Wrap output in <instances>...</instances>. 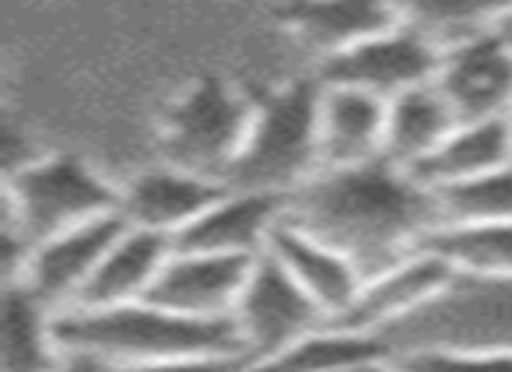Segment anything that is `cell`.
Wrapping results in <instances>:
<instances>
[{
    "label": "cell",
    "instance_id": "obj_4",
    "mask_svg": "<svg viewBox=\"0 0 512 372\" xmlns=\"http://www.w3.org/2000/svg\"><path fill=\"white\" fill-rule=\"evenodd\" d=\"M120 186H109L85 158L39 155L4 183V232L39 246L43 239L116 215Z\"/></svg>",
    "mask_w": 512,
    "mask_h": 372
},
{
    "label": "cell",
    "instance_id": "obj_23",
    "mask_svg": "<svg viewBox=\"0 0 512 372\" xmlns=\"http://www.w3.org/2000/svg\"><path fill=\"white\" fill-rule=\"evenodd\" d=\"M425 250L460 278H512V218L502 222H442Z\"/></svg>",
    "mask_w": 512,
    "mask_h": 372
},
{
    "label": "cell",
    "instance_id": "obj_24",
    "mask_svg": "<svg viewBox=\"0 0 512 372\" xmlns=\"http://www.w3.org/2000/svg\"><path fill=\"white\" fill-rule=\"evenodd\" d=\"M376 358H393L390 344L376 334H362V330H348L341 323H323V327L309 330L285 351H278L267 362L246 365L249 372H337L344 365L355 362H376Z\"/></svg>",
    "mask_w": 512,
    "mask_h": 372
},
{
    "label": "cell",
    "instance_id": "obj_21",
    "mask_svg": "<svg viewBox=\"0 0 512 372\" xmlns=\"http://www.w3.org/2000/svg\"><path fill=\"white\" fill-rule=\"evenodd\" d=\"M64 358L57 337V309L29 292L18 281H8L4 306V372H53Z\"/></svg>",
    "mask_w": 512,
    "mask_h": 372
},
{
    "label": "cell",
    "instance_id": "obj_5",
    "mask_svg": "<svg viewBox=\"0 0 512 372\" xmlns=\"http://www.w3.org/2000/svg\"><path fill=\"white\" fill-rule=\"evenodd\" d=\"M393 358L407 351H512V278H460L421 313L386 334Z\"/></svg>",
    "mask_w": 512,
    "mask_h": 372
},
{
    "label": "cell",
    "instance_id": "obj_17",
    "mask_svg": "<svg viewBox=\"0 0 512 372\" xmlns=\"http://www.w3.org/2000/svg\"><path fill=\"white\" fill-rule=\"evenodd\" d=\"M386 102L344 85H323L320 158L323 169H348L383 158ZM320 169V172H323Z\"/></svg>",
    "mask_w": 512,
    "mask_h": 372
},
{
    "label": "cell",
    "instance_id": "obj_1",
    "mask_svg": "<svg viewBox=\"0 0 512 372\" xmlns=\"http://www.w3.org/2000/svg\"><path fill=\"white\" fill-rule=\"evenodd\" d=\"M288 218L369 274L393 267L425 246L442 225L435 190L414 172L372 158L348 169H323L288 197Z\"/></svg>",
    "mask_w": 512,
    "mask_h": 372
},
{
    "label": "cell",
    "instance_id": "obj_19",
    "mask_svg": "<svg viewBox=\"0 0 512 372\" xmlns=\"http://www.w3.org/2000/svg\"><path fill=\"white\" fill-rule=\"evenodd\" d=\"M505 162H512V116L456 123L453 134L411 172L428 190L439 194L449 186L470 183V179L484 176Z\"/></svg>",
    "mask_w": 512,
    "mask_h": 372
},
{
    "label": "cell",
    "instance_id": "obj_9",
    "mask_svg": "<svg viewBox=\"0 0 512 372\" xmlns=\"http://www.w3.org/2000/svg\"><path fill=\"white\" fill-rule=\"evenodd\" d=\"M127 229V222L116 215L95 218L78 229H67L60 236L43 239L39 246H32L29 260H25L18 285L29 288L36 299H43L50 309L64 313L74 309L85 295L88 281L95 278L102 257L109 253V246L116 243V236Z\"/></svg>",
    "mask_w": 512,
    "mask_h": 372
},
{
    "label": "cell",
    "instance_id": "obj_7",
    "mask_svg": "<svg viewBox=\"0 0 512 372\" xmlns=\"http://www.w3.org/2000/svg\"><path fill=\"white\" fill-rule=\"evenodd\" d=\"M232 323L242 344V358L246 365H256L330 320L271 253H260L249 267Z\"/></svg>",
    "mask_w": 512,
    "mask_h": 372
},
{
    "label": "cell",
    "instance_id": "obj_22",
    "mask_svg": "<svg viewBox=\"0 0 512 372\" xmlns=\"http://www.w3.org/2000/svg\"><path fill=\"white\" fill-rule=\"evenodd\" d=\"M397 25H407L439 50L495 32L512 15V0H393Z\"/></svg>",
    "mask_w": 512,
    "mask_h": 372
},
{
    "label": "cell",
    "instance_id": "obj_32",
    "mask_svg": "<svg viewBox=\"0 0 512 372\" xmlns=\"http://www.w3.org/2000/svg\"><path fill=\"white\" fill-rule=\"evenodd\" d=\"M246 372H249V369H246Z\"/></svg>",
    "mask_w": 512,
    "mask_h": 372
},
{
    "label": "cell",
    "instance_id": "obj_26",
    "mask_svg": "<svg viewBox=\"0 0 512 372\" xmlns=\"http://www.w3.org/2000/svg\"><path fill=\"white\" fill-rule=\"evenodd\" d=\"M414 372H512V351H453L428 348L397 355Z\"/></svg>",
    "mask_w": 512,
    "mask_h": 372
},
{
    "label": "cell",
    "instance_id": "obj_14",
    "mask_svg": "<svg viewBox=\"0 0 512 372\" xmlns=\"http://www.w3.org/2000/svg\"><path fill=\"white\" fill-rule=\"evenodd\" d=\"M253 260L172 250L148 299L193 320H232Z\"/></svg>",
    "mask_w": 512,
    "mask_h": 372
},
{
    "label": "cell",
    "instance_id": "obj_27",
    "mask_svg": "<svg viewBox=\"0 0 512 372\" xmlns=\"http://www.w3.org/2000/svg\"><path fill=\"white\" fill-rule=\"evenodd\" d=\"M116 372H246V362L235 355H190V358H169V362L151 365H130Z\"/></svg>",
    "mask_w": 512,
    "mask_h": 372
},
{
    "label": "cell",
    "instance_id": "obj_3",
    "mask_svg": "<svg viewBox=\"0 0 512 372\" xmlns=\"http://www.w3.org/2000/svg\"><path fill=\"white\" fill-rule=\"evenodd\" d=\"M320 78L288 81L253 102L246 141L235 155L225 186L292 197L323 169L320 158Z\"/></svg>",
    "mask_w": 512,
    "mask_h": 372
},
{
    "label": "cell",
    "instance_id": "obj_15",
    "mask_svg": "<svg viewBox=\"0 0 512 372\" xmlns=\"http://www.w3.org/2000/svg\"><path fill=\"white\" fill-rule=\"evenodd\" d=\"M267 253L306 288V295L327 313V320L344 316V309L355 302L365 274L351 257H344L337 246L323 243L320 236L306 232L285 215V222L274 229Z\"/></svg>",
    "mask_w": 512,
    "mask_h": 372
},
{
    "label": "cell",
    "instance_id": "obj_28",
    "mask_svg": "<svg viewBox=\"0 0 512 372\" xmlns=\"http://www.w3.org/2000/svg\"><path fill=\"white\" fill-rule=\"evenodd\" d=\"M53 372H116V369L109 362H102V358L85 355V351H64V358H60V365Z\"/></svg>",
    "mask_w": 512,
    "mask_h": 372
},
{
    "label": "cell",
    "instance_id": "obj_16",
    "mask_svg": "<svg viewBox=\"0 0 512 372\" xmlns=\"http://www.w3.org/2000/svg\"><path fill=\"white\" fill-rule=\"evenodd\" d=\"M281 22L316 57V64L397 25L393 0H292Z\"/></svg>",
    "mask_w": 512,
    "mask_h": 372
},
{
    "label": "cell",
    "instance_id": "obj_30",
    "mask_svg": "<svg viewBox=\"0 0 512 372\" xmlns=\"http://www.w3.org/2000/svg\"><path fill=\"white\" fill-rule=\"evenodd\" d=\"M383 372H414V369H407V365L400 362V358H390V365H386Z\"/></svg>",
    "mask_w": 512,
    "mask_h": 372
},
{
    "label": "cell",
    "instance_id": "obj_25",
    "mask_svg": "<svg viewBox=\"0 0 512 372\" xmlns=\"http://www.w3.org/2000/svg\"><path fill=\"white\" fill-rule=\"evenodd\" d=\"M442 222H502L512 218V162L470 179V183L439 190Z\"/></svg>",
    "mask_w": 512,
    "mask_h": 372
},
{
    "label": "cell",
    "instance_id": "obj_12",
    "mask_svg": "<svg viewBox=\"0 0 512 372\" xmlns=\"http://www.w3.org/2000/svg\"><path fill=\"white\" fill-rule=\"evenodd\" d=\"M225 194V183L200 172L179 169V165H158L144 169L120 186V218L134 229L158 232L176 243L218 197Z\"/></svg>",
    "mask_w": 512,
    "mask_h": 372
},
{
    "label": "cell",
    "instance_id": "obj_11",
    "mask_svg": "<svg viewBox=\"0 0 512 372\" xmlns=\"http://www.w3.org/2000/svg\"><path fill=\"white\" fill-rule=\"evenodd\" d=\"M432 85L460 123L512 116V43L495 29L442 50Z\"/></svg>",
    "mask_w": 512,
    "mask_h": 372
},
{
    "label": "cell",
    "instance_id": "obj_6",
    "mask_svg": "<svg viewBox=\"0 0 512 372\" xmlns=\"http://www.w3.org/2000/svg\"><path fill=\"white\" fill-rule=\"evenodd\" d=\"M249 120H253V102L228 88L218 74H204L165 106L158 144L169 165L225 183L246 141Z\"/></svg>",
    "mask_w": 512,
    "mask_h": 372
},
{
    "label": "cell",
    "instance_id": "obj_13",
    "mask_svg": "<svg viewBox=\"0 0 512 372\" xmlns=\"http://www.w3.org/2000/svg\"><path fill=\"white\" fill-rule=\"evenodd\" d=\"M288 197L264 194V190H239L225 186V194L176 239V250L221 253V257L256 260L267 253L274 229L285 222Z\"/></svg>",
    "mask_w": 512,
    "mask_h": 372
},
{
    "label": "cell",
    "instance_id": "obj_20",
    "mask_svg": "<svg viewBox=\"0 0 512 372\" xmlns=\"http://www.w3.org/2000/svg\"><path fill=\"white\" fill-rule=\"evenodd\" d=\"M456 116L449 102L435 85H421L386 102V134L383 158L411 172L421 165L456 127Z\"/></svg>",
    "mask_w": 512,
    "mask_h": 372
},
{
    "label": "cell",
    "instance_id": "obj_31",
    "mask_svg": "<svg viewBox=\"0 0 512 372\" xmlns=\"http://www.w3.org/2000/svg\"><path fill=\"white\" fill-rule=\"evenodd\" d=\"M502 32H505V39H509V43H512V15H509V18H505V25H502Z\"/></svg>",
    "mask_w": 512,
    "mask_h": 372
},
{
    "label": "cell",
    "instance_id": "obj_8",
    "mask_svg": "<svg viewBox=\"0 0 512 372\" xmlns=\"http://www.w3.org/2000/svg\"><path fill=\"white\" fill-rule=\"evenodd\" d=\"M439 64V46L421 39L407 25H393V29L379 32V36L323 60L316 67V78L323 85L358 88V92H369L376 99L390 102L397 95L411 92V88L432 85L435 74H439Z\"/></svg>",
    "mask_w": 512,
    "mask_h": 372
},
{
    "label": "cell",
    "instance_id": "obj_18",
    "mask_svg": "<svg viewBox=\"0 0 512 372\" xmlns=\"http://www.w3.org/2000/svg\"><path fill=\"white\" fill-rule=\"evenodd\" d=\"M172 250H176L172 239L127 225L116 236V243L109 246L106 257H102L99 271L88 281L85 295H81V302L74 309H106L148 299L162 267L169 264Z\"/></svg>",
    "mask_w": 512,
    "mask_h": 372
},
{
    "label": "cell",
    "instance_id": "obj_2",
    "mask_svg": "<svg viewBox=\"0 0 512 372\" xmlns=\"http://www.w3.org/2000/svg\"><path fill=\"white\" fill-rule=\"evenodd\" d=\"M57 337L64 351H85V355L109 362L113 369L190 355L242 358L232 320H193L151 299L106 309H64L57 313Z\"/></svg>",
    "mask_w": 512,
    "mask_h": 372
},
{
    "label": "cell",
    "instance_id": "obj_29",
    "mask_svg": "<svg viewBox=\"0 0 512 372\" xmlns=\"http://www.w3.org/2000/svg\"><path fill=\"white\" fill-rule=\"evenodd\" d=\"M390 365V358H376V362H355V365H344L337 372H383Z\"/></svg>",
    "mask_w": 512,
    "mask_h": 372
},
{
    "label": "cell",
    "instance_id": "obj_10",
    "mask_svg": "<svg viewBox=\"0 0 512 372\" xmlns=\"http://www.w3.org/2000/svg\"><path fill=\"white\" fill-rule=\"evenodd\" d=\"M453 278V267L421 246L418 253L397 260L393 267L369 274L358 288L355 302L334 323L348 330H362V334H376L386 341L390 330H397L404 320L421 313L435 295L446 292Z\"/></svg>",
    "mask_w": 512,
    "mask_h": 372
}]
</instances>
